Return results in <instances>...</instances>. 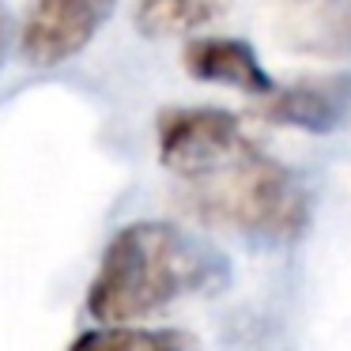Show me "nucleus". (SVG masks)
Segmentation results:
<instances>
[{
  "mask_svg": "<svg viewBox=\"0 0 351 351\" xmlns=\"http://www.w3.org/2000/svg\"><path fill=\"white\" fill-rule=\"evenodd\" d=\"M155 147L159 162L178 178H193L215 162L230 159L234 152L250 147L242 121L227 110L189 106V110H162L155 121Z\"/></svg>",
  "mask_w": 351,
  "mask_h": 351,
  "instance_id": "obj_3",
  "label": "nucleus"
},
{
  "mask_svg": "<svg viewBox=\"0 0 351 351\" xmlns=\"http://www.w3.org/2000/svg\"><path fill=\"white\" fill-rule=\"evenodd\" d=\"M234 0H140L136 31L144 38H178L219 19Z\"/></svg>",
  "mask_w": 351,
  "mask_h": 351,
  "instance_id": "obj_8",
  "label": "nucleus"
},
{
  "mask_svg": "<svg viewBox=\"0 0 351 351\" xmlns=\"http://www.w3.org/2000/svg\"><path fill=\"white\" fill-rule=\"evenodd\" d=\"M182 182V200L197 219L238 234L283 242L302 234L310 219V197L302 182L276 159L261 155L253 144Z\"/></svg>",
  "mask_w": 351,
  "mask_h": 351,
  "instance_id": "obj_2",
  "label": "nucleus"
},
{
  "mask_svg": "<svg viewBox=\"0 0 351 351\" xmlns=\"http://www.w3.org/2000/svg\"><path fill=\"white\" fill-rule=\"evenodd\" d=\"M219 276L223 257L212 245L189 238L174 223L140 219L110 238L87 291V310L102 325H125L212 287Z\"/></svg>",
  "mask_w": 351,
  "mask_h": 351,
  "instance_id": "obj_1",
  "label": "nucleus"
},
{
  "mask_svg": "<svg viewBox=\"0 0 351 351\" xmlns=\"http://www.w3.org/2000/svg\"><path fill=\"white\" fill-rule=\"evenodd\" d=\"M268 31L283 49L317 61L351 57V0H265Z\"/></svg>",
  "mask_w": 351,
  "mask_h": 351,
  "instance_id": "obj_5",
  "label": "nucleus"
},
{
  "mask_svg": "<svg viewBox=\"0 0 351 351\" xmlns=\"http://www.w3.org/2000/svg\"><path fill=\"white\" fill-rule=\"evenodd\" d=\"M182 64L200 84L234 87V91L253 95V99H261L276 87L265 64L257 61V53L242 38H189L182 49Z\"/></svg>",
  "mask_w": 351,
  "mask_h": 351,
  "instance_id": "obj_7",
  "label": "nucleus"
},
{
  "mask_svg": "<svg viewBox=\"0 0 351 351\" xmlns=\"http://www.w3.org/2000/svg\"><path fill=\"white\" fill-rule=\"evenodd\" d=\"M117 0H31L19 31V53L34 69H53L91 46Z\"/></svg>",
  "mask_w": 351,
  "mask_h": 351,
  "instance_id": "obj_4",
  "label": "nucleus"
},
{
  "mask_svg": "<svg viewBox=\"0 0 351 351\" xmlns=\"http://www.w3.org/2000/svg\"><path fill=\"white\" fill-rule=\"evenodd\" d=\"M8 49V12H4V0H0V57Z\"/></svg>",
  "mask_w": 351,
  "mask_h": 351,
  "instance_id": "obj_10",
  "label": "nucleus"
},
{
  "mask_svg": "<svg viewBox=\"0 0 351 351\" xmlns=\"http://www.w3.org/2000/svg\"><path fill=\"white\" fill-rule=\"evenodd\" d=\"M261 99H265L261 102L265 121L325 136V132L340 129L351 114V76L298 80V84H287V87H272Z\"/></svg>",
  "mask_w": 351,
  "mask_h": 351,
  "instance_id": "obj_6",
  "label": "nucleus"
},
{
  "mask_svg": "<svg viewBox=\"0 0 351 351\" xmlns=\"http://www.w3.org/2000/svg\"><path fill=\"white\" fill-rule=\"evenodd\" d=\"M72 351H193V340L178 328H91Z\"/></svg>",
  "mask_w": 351,
  "mask_h": 351,
  "instance_id": "obj_9",
  "label": "nucleus"
}]
</instances>
